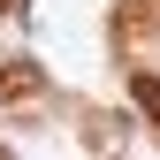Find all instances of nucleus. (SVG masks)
Wrapping results in <instances>:
<instances>
[{
	"instance_id": "f257e3e1",
	"label": "nucleus",
	"mask_w": 160,
	"mask_h": 160,
	"mask_svg": "<svg viewBox=\"0 0 160 160\" xmlns=\"http://www.w3.org/2000/svg\"><path fill=\"white\" fill-rule=\"evenodd\" d=\"M15 23H23V0H0V46L15 38Z\"/></svg>"
}]
</instances>
